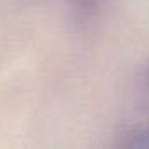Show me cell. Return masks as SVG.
<instances>
[{
	"mask_svg": "<svg viewBox=\"0 0 149 149\" xmlns=\"http://www.w3.org/2000/svg\"><path fill=\"white\" fill-rule=\"evenodd\" d=\"M61 2L67 4L77 16L90 18V16H95L102 11L105 0H61Z\"/></svg>",
	"mask_w": 149,
	"mask_h": 149,
	"instance_id": "6da1fadb",
	"label": "cell"
}]
</instances>
